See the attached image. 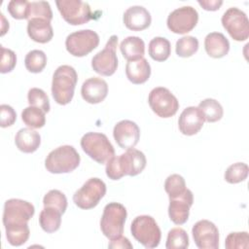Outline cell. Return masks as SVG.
<instances>
[{"label":"cell","mask_w":249,"mask_h":249,"mask_svg":"<svg viewBox=\"0 0 249 249\" xmlns=\"http://www.w3.org/2000/svg\"><path fill=\"white\" fill-rule=\"evenodd\" d=\"M147 160L143 152L130 148L119 157H113L106 162V175L111 180H120L122 177L136 176L146 167Z\"/></svg>","instance_id":"6da1fadb"},{"label":"cell","mask_w":249,"mask_h":249,"mask_svg":"<svg viewBox=\"0 0 249 249\" xmlns=\"http://www.w3.org/2000/svg\"><path fill=\"white\" fill-rule=\"evenodd\" d=\"M78 81L76 70L70 65L58 66L52 81V94L54 101L59 105H66L71 102Z\"/></svg>","instance_id":"7a4b0ae2"},{"label":"cell","mask_w":249,"mask_h":249,"mask_svg":"<svg viewBox=\"0 0 249 249\" xmlns=\"http://www.w3.org/2000/svg\"><path fill=\"white\" fill-rule=\"evenodd\" d=\"M80 155L71 145H63L49 153L45 160L46 169L53 174L69 173L80 164Z\"/></svg>","instance_id":"3957f363"},{"label":"cell","mask_w":249,"mask_h":249,"mask_svg":"<svg viewBox=\"0 0 249 249\" xmlns=\"http://www.w3.org/2000/svg\"><path fill=\"white\" fill-rule=\"evenodd\" d=\"M83 151L97 163L104 164L115 156V149L108 137L100 132H88L81 138Z\"/></svg>","instance_id":"277c9868"},{"label":"cell","mask_w":249,"mask_h":249,"mask_svg":"<svg viewBox=\"0 0 249 249\" xmlns=\"http://www.w3.org/2000/svg\"><path fill=\"white\" fill-rule=\"evenodd\" d=\"M127 212L125 207L118 202H110L105 205L100 220L102 233L110 240L123 235Z\"/></svg>","instance_id":"5b68a950"},{"label":"cell","mask_w":249,"mask_h":249,"mask_svg":"<svg viewBox=\"0 0 249 249\" xmlns=\"http://www.w3.org/2000/svg\"><path fill=\"white\" fill-rule=\"evenodd\" d=\"M132 236L145 248L159 246L161 231L156 220L149 215H140L134 218L130 226Z\"/></svg>","instance_id":"8992f818"},{"label":"cell","mask_w":249,"mask_h":249,"mask_svg":"<svg viewBox=\"0 0 249 249\" xmlns=\"http://www.w3.org/2000/svg\"><path fill=\"white\" fill-rule=\"evenodd\" d=\"M106 194V185L99 178H89L73 196L74 203L81 209L95 207Z\"/></svg>","instance_id":"52a82bcc"},{"label":"cell","mask_w":249,"mask_h":249,"mask_svg":"<svg viewBox=\"0 0 249 249\" xmlns=\"http://www.w3.org/2000/svg\"><path fill=\"white\" fill-rule=\"evenodd\" d=\"M34 213L35 208L32 203L19 198H10L4 204L3 225L5 228L27 225Z\"/></svg>","instance_id":"ba28073f"},{"label":"cell","mask_w":249,"mask_h":249,"mask_svg":"<svg viewBox=\"0 0 249 249\" xmlns=\"http://www.w3.org/2000/svg\"><path fill=\"white\" fill-rule=\"evenodd\" d=\"M148 102L152 111L160 118H170L179 109V101L176 96L163 87L153 89L149 93Z\"/></svg>","instance_id":"9c48e42d"},{"label":"cell","mask_w":249,"mask_h":249,"mask_svg":"<svg viewBox=\"0 0 249 249\" xmlns=\"http://www.w3.org/2000/svg\"><path fill=\"white\" fill-rule=\"evenodd\" d=\"M99 44L98 34L90 29H82L69 34L65 40L67 52L73 56L82 57L91 53Z\"/></svg>","instance_id":"30bf717a"},{"label":"cell","mask_w":249,"mask_h":249,"mask_svg":"<svg viewBox=\"0 0 249 249\" xmlns=\"http://www.w3.org/2000/svg\"><path fill=\"white\" fill-rule=\"evenodd\" d=\"M118 36L112 35L103 50L98 52L91 59V67L94 72L101 76H112L118 68L117 57Z\"/></svg>","instance_id":"8fae6325"},{"label":"cell","mask_w":249,"mask_h":249,"mask_svg":"<svg viewBox=\"0 0 249 249\" xmlns=\"http://www.w3.org/2000/svg\"><path fill=\"white\" fill-rule=\"evenodd\" d=\"M56 7L63 19L71 25H81L92 18L89 3L81 0H57Z\"/></svg>","instance_id":"7c38bea8"},{"label":"cell","mask_w":249,"mask_h":249,"mask_svg":"<svg viewBox=\"0 0 249 249\" xmlns=\"http://www.w3.org/2000/svg\"><path fill=\"white\" fill-rule=\"evenodd\" d=\"M223 27L235 41H245L249 37V20L246 14L235 7L229 8L221 18Z\"/></svg>","instance_id":"4fadbf2b"},{"label":"cell","mask_w":249,"mask_h":249,"mask_svg":"<svg viewBox=\"0 0 249 249\" xmlns=\"http://www.w3.org/2000/svg\"><path fill=\"white\" fill-rule=\"evenodd\" d=\"M198 21V13L192 6H183L172 11L166 20L168 29L176 34L192 31Z\"/></svg>","instance_id":"5bb4252c"},{"label":"cell","mask_w":249,"mask_h":249,"mask_svg":"<svg viewBox=\"0 0 249 249\" xmlns=\"http://www.w3.org/2000/svg\"><path fill=\"white\" fill-rule=\"evenodd\" d=\"M194 241L199 249H218L219 231L214 223L208 220L197 221L192 229Z\"/></svg>","instance_id":"9a60e30c"},{"label":"cell","mask_w":249,"mask_h":249,"mask_svg":"<svg viewBox=\"0 0 249 249\" xmlns=\"http://www.w3.org/2000/svg\"><path fill=\"white\" fill-rule=\"evenodd\" d=\"M113 136L122 149L134 148L140 138V128L132 121L123 120L117 123L113 129Z\"/></svg>","instance_id":"2e32d148"},{"label":"cell","mask_w":249,"mask_h":249,"mask_svg":"<svg viewBox=\"0 0 249 249\" xmlns=\"http://www.w3.org/2000/svg\"><path fill=\"white\" fill-rule=\"evenodd\" d=\"M194 202V195L191 190L175 198H169L168 216L170 220L176 225H183L189 219L190 208Z\"/></svg>","instance_id":"e0dca14e"},{"label":"cell","mask_w":249,"mask_h":249,"mask_svg":"<svg viewBox=\"0 0 249 249\" xmlns=\"http://www.w3.org/2000/svg\"><path fill=\"white\" fill-rule=\"evenodd\" d=\"M204 118L198 107L190 106L183 110L178 120L179 130L184 135H195L203 126Z\"/></svg>","instance_id":"ac0fdd59"},{"label":"cell","mask_w":249,"mask_h":249,"mask_svg":"<svg viewBox=\"0 0 249 249\" xmlns=\"http://www.w3.org/2000/svg\"><path fill=\"white\" fill-rule=\"evenodd\" d=\"M83 99L90 104L102 102L108 94V84L99 77L87 79L81 88Z\"/></svg>","instance_id":"d6986e66"},{"label":"cell","mask_w":249,"mask_h":249,"mask_svg":"<svg viewBox=\"0 0 249 249\" xmlns=\"http://www.w3.org/2000/svg\"><path fill=\"white\" fill-rule=\"evenodd\" d=\"M123 21L126 28L132 31H141L150 26L152 18L146 8L142 6H131L124 13Z\"/></svg>","instance_id":"ffe728a7"},{"label":"cell","mask_w":249,"mask_h":249,"mask_svg":"<svg viewBox=\"0 0 249 249\" xmlns=\"http://www.w3.org/2000/svg\"><path fill=\"white\" fill-rule=\"evenodd\" d=\"M27 34L34 42L46 44L53 37L51 21L43 18H31L27 22Z\"/></svg>","instance_id":"44dd1931"},{"label":"cell","mask_w":249,"mask_h":249,"mask_svg":"<svg viewBox=\"0 0 249 249\" xmlns=\"http://www.w3.org/2000/svg\"><path fill=\"white\" fill-rule=\"evenodd\" d=\"M204 49L206 53L213 58H221L228 54L230 42L221 32L208 33L204 39Z\"/></svg>","instance_id":"7402d4cb"},{"label":"cell","mask_w":249,"mask_h":249,"mask_svg":"<svg viewBox=\"0 0 249 249\" xmlns=\"http://www.w3.org/2000/svg\"><path fill=\"white\" fill-rule=\"evenodd\" d=\"M126 78L134 85H141L148 81L151 75V66L146 58L128 61L125 65Z\"/></svg>","instance_id":"603a6c76"},{"label":"cell","mask_w":249,"mask_h":249,"mask_svg":"<svg viewBox=\"0 0 249 249\" xmlns=\"http://www.w3.org/2000/svg\"><path fill=\"white\" fill-rule=\"evenodd\" d=\"M15 143L21 152L26 154L34 153L41 144V136L36 130L31 128H20L15 136Z\"/></svg>","instance_id":"cb8c5ba5"},{"label":"cell","mask_w":249,"mask_h":249,"mask_svg":"<svg viewBox=\"0 0 249 249\" xmlns=\"http://www.w3.org/2000/svg\"><path fill=\"white\" fill-rule=\"evenodd\" d=\"M120 50L123 56L128 61L143 58L145 53V43L138 36H128L120 44Z\"/></svg>","instance_id":"d4e9b609"},{"label":"cell","mask_w":249,"mask_h":249,"mask_svg":"<svg viewBox=\"0 0 249 249\" xmlns=\"http://www.w3.org/2000/svg\"><path fill=\"white\" fill-rule=\"evenodd\" d=\"M61 215L62 213L58 209L44 206V209L39 215V224L43 231L48 233L56 231L61 225Z\"/></svg>","instance_id":"484cf974"},{"label":"cell","mask_w":249,"mask_h":249,"mask_svg":"<svg viewBox=\"0 0 249 249\" xmlns=\"http://www.w3.org/2000/svg\"><path fill=\"white\" fill-rule=\"evenodd\" d=\"M149 54L156 61L166 60L171 53L170 42L164 37H155L149 43Z\"/></svg>","instance_id":"4316f807"},{"label":"cell","mask_w":249,"mask_h":249,"mask_svg":"<svg viewBox=\"0 0 249 249\" xmlns=\"http://www.w3.org/2000/svg\"><path fill=\"white\" fill-rule=\"evenodd\" d=\"M198 109L203 115L204 121L207 123H215L222 119L224 110L222 105L213 98H206L199 102Z\"/></svg>","instance_id":"83f0119b"},{"label":"cell","mask_w":249,"mask_h":249,"mask_svg":"<svg viewBox=\"0 0 249 249\" xmlns=\"http://www.w3.org/2000/svg\"><path fill=\"white\" fill-rule=\"evenodd\" d=\"M22 122L30 128H41L46 124L45 112L35 106H28L21 112Z\"/></svg>","instance_id":"f1b7e54d"},{"label":"cell","mask_w":249,"mask_h":249,"mask_svg":"<svg viewBox=\"0 0 249 249\" xmlns=\"http://www.w3.org/2000/svg\"><path fill=\"white\" fill-rule=\"evenodd\" d=\"M24 65L29 72L40 73L47 65V55L41 50H32L25 55Z\"/></svg>","instance_id":"f546056e"},{"label":"cell","mask_w":249,"mask_h":249,"mask_svg":"<svg viewBox=\"0 0 249 249\" xmlns=\"http://www.w3.org/2000/svg\"><path fill=\"white\" fill-rule=\"evenodd\" d=\"M6 238L12 246H20L29 238L30 231L28 225L6 227Z\"/></svg>","instance_id":"4dcf8cb0"},{"label":"cell","mask_w":249,"mask_h":249,"mask_svg":"<svg viewBox=\"0 0 249 249\" xmlns=\"http://www.w3.org/2000/svg\"><path fill=\"white\" fill-rule=\"evenodd\" d=\"M165 247L167 249H186L189 247V236L182 228H173L168 231Z\"/></svg>","instance_id":"1f68e13d"},{"label":"cell","mask_w":249,"mask_h":249,"mask_svg":"<svg viewBox=\"0 0 249 249\" xmlns=\"http://www.w3.org/2000/svg\"><path fill=\"white\" fill-rule=\"evenodd\" d=\"M164 190L168 195L169 198H175L183 195L187 188L185 179L179 174L169 175L164 182Z\"/></svg>","instance_id":"d6a6232c"},{"label":"cell","mask_w":249,"mask_h":249,"mask_svg":"<svg viewBox=\"0 0 249 249\" xmlns=\"http://www.w3.org/2000/svg\"><path fill=\"white\" fill-rule=\"evenodd\" d=\"M198 50V40L194 36H184L176 42L175 52L180 57H190Z\"/></svg>","instance_id":"836d02e7"},{"label":"cell","mask_w":249,"mask_h":249,"mask_svg":"<svg viewBox=\"0 0 249 249\" xmlns=\"http://www.w3.org/2000/svg\"><path fill=\"white\" fill-rule=\"evenodd\" d=\"M249 172V167L244 162H235L230 165L225 172V180L230 184H237L244 181Z\"/></svg>","instance_id":"e575fe53"},{"label":"cell","mask_w":249,"mask_h":249,"mask_svg":"<svg viewBox=\"0 0 249 249\" xmlns=\"http://www.w3.org/2000/svg\"><path fill=\"white\" fill-rule=\"evenodd\" d=\"M43 204L44 206L56 208L64 214L67 208V198L62 192L58 190H51L44 196Z\"/></svg>","instance_id":"d590c367"},{"label":"cell","mask_w":249,"mask_h":249,"mask_svg":"<svg viewBox=\"0 0 249 249\" xmlns=\"http://www.w3.org/2000/svg\"><path fill=\"white\" fill-rule=\"evenodd\" d=\"M27 100L30 106H35L42 109L45 113L50 111V100L47 93L39 89V88H32L28 90L27 93Z\"/></svg>","instance_id":"8d00e7d4"},{"label":"cell","mask_w":249,"mask_h":249,"mask_svg":"<svg viewBox=\"0 0 249 249\" xmlns=\"http://www.w3.org/2000/svg\"><path fill=\"white\" fill-rule=\"evenodd\" d=\"M31 18H43L51 21L53 19V12L49 2L47 1L30 2L28 20Z\"/></svg>","instance_id":"74e56055"},{"label":"cell","mask_w":249,"mask_h":249,"mask_svg":"<svg viewBox=\"0 0 249 249\" xmlns=\"http://www.w3.org/2000/svg\"><path fill=\"white\" fill-rule=\"evenodd\" d=\"M227 249H247L249 247V235L247 231L231 232L226 237Z\"/></svg>","instance_id":"f35d334b"},{"label":"cell","mask_w":249,"mask_h":249,"mask_svg":"<svg viewBox=\"0 0 249 249\" xmlns=\"http://www.w3.org/2000/svg\"><path fill=\"white\" fill-rule=\"evenodd\" d=\"M29 5L26 0H12L8 3V12L16 19H28Z\"/></svg>","instance_id":"ab89813d"},{"label":"cell","mask_w":249,"mask_h":249,"mask_svg":"<svg viewBox=\"0 0 249 249\" xmlns=\"http://www.w3.org/2000/svg\"><path fill=\"white\" fill-rule=\"evenodd\" d=\"M1 64H0V72L2 74L9 73L14 70L17 64V55L16 53L10 50L1 46Z\"/></svg>","instance_id":"60d3db41"},{"label":"cell","mask_w":249,"mask_h":249,"mask_svg":"<svg viewBox=\"0 0 249 249\" xmlns=\"http://www.w3.org/2000/svg\"><path fill=\"white\" fill-rule=\"evenodd\" d=\"M0 125L1 127H8L15 124L17 120V113L14 108L8 104H2L0 106Z\"/></svg>","instance_id":"b9f144b4"},{"label":"cell","mask_w":249,"mask_h":249,"mask_svg":"<svg viewBox=\"0 0 249 249\" xmlns=\"http://www.w3.org/2000/svg\"><path fill=\"white\" fill-rule=\"evenodd\" d=\"M108 247L109 248H129V249H131L133 246L126 237L121 235L120 237L111 240Z\"/></svg>","instance_id":"7bdbcfd3"},{"label":"cell","mask_w":249,"mask_h":249,"mask_svg":"<svg viewBox=\"0 0 249 249\" xmlns=\"http://www.w3.org/2000/svg\"><path fill=\"white\" fill-rule=\"evenodd\" d=\"M197 3L206 11H217L223 4L221 0H198Z\"/></svg>","instance_id":"ee69618b"},{"label":"cell","mask_w":249,"mask_h":249,"mask_svg":"<svg viewBox=\"0 0 249 249\" xmlns=\"http://www.w3.org/2000/svg\"><path fill=\"white\" fill-rule=\"evenodd\" d=\"M0 16H1V22H2V24H1V33H0V35L1 36H3L8 30H9V21H7L6 20V18H5V17H4V15L1 13L0 14Z\"/></svg>","instance_id":"f6af8a7d"}]
</instances>
